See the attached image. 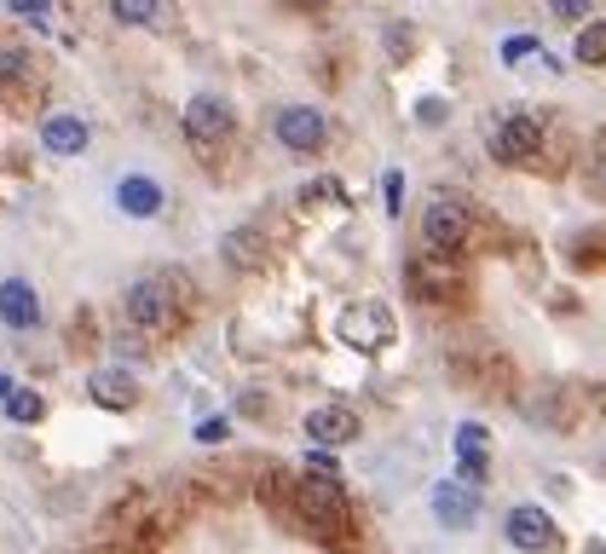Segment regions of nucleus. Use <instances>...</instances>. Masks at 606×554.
<instances>
[{"instance_id":"f257e3e1","label":"nucleus","mask_w":606,"mask_h":554,"mask_svg":"<svg viewBox=\"0 0 606 554\" xmlns=\"http://www.w3.org/2000/svg\"><path fill=\"white\" fill-rule=\"evenodd\" d=\"M289 502H295V525H307V532L323 543V548H347L352 543V502L341 491V480H330V473H307L300 486H289Z\"/></svg>"},{"instance_id":"a878e982","label":"nucleus","mask_w":606,"mask_h":554,"mask_svg":"<svg viewBox=\"0 0 606 554\" xmlns=\"http://www.w3.org/2000/svg\"><path fill=\"white\" fill-rule=\"evenodd\" d=\"M404 209V173H387V214Z\"/></svg>"},{"instance_id":"dca6fc26","label":"nucleus","mask_w":606,"mask_h":554,"mask_svg":"<svg viewBox=\"0 0 606 554\" xmlns=\"http://www.w3.org/2000/svg\"><path fill=\"white\" fill-rule=\"evenodd\" d=\"M87 139H93V134H87L82 116H46V121H41V145L53 150V157H82Z\"/></svg>"},{"instance_id":"7ed1b4c3","label":"nucleus","mask_w":606,"mask_h":554,"mask_svg":"<svg viewBox=\"0 0 606 554\" xmlns=\"http://www.w3.org/2000/svg\"><path fill=\"white\" fill-rule=\"evenodd\" d=\"M336 335H341L352 352H382V347H393V335H398V318H393L387 300H352V307L336 318Z\"/></svg>"},{"instance_id":"7c9ffc66","label":"nucleus","mask_w":606,"mask_h":554,"mask_svg":"<svg viewBox=\"0 0 606 554\" xmlns=\"http://www.w3.org/2000/svg\"><path fill=\"white\" fill-rule=\"evenodd\" d=\"M277 7H323V0H277Z\"/></svg>"},{"instance_id":"4be33fe9","label":"nucleus","mask_w":606,"mask_h":554,"mask_svg":"<svg viewBox=\"0 0 606 554\" xmlns=\"http://www.w3.org/2000/svg\"><path fill=\"white\" fill-rule=\"evenodd\" d=\"M589 7H595V0H549V12L561 23H589Z\"/></svg>"},{"instance_id":"473e14b6","label":"nucleus","mask_w":606,"mask_h":554,"mask_svg":"<svg viewBox=\"0 0 606 554\" xmlns=\"http://www.w3.org/2000/svg\"><path fill=\"white\" fill-rule=\"evenodd\" d=\"M7 393H12V382H7V375H0V398H7Z\"/></svg>"},{"instance_id":"9d476101","label":"nucleus","mask_w":606,"mask_h":554,"mask_svg":"<svg viewBox=\"0 0 606 554\" xmlns=\"http://www.w3.org/2000/svg\"><path fill=\"white\" fill-rule=\"evenodd\" d=\"M434 520L450 525V532H468V525L479 520V491L463 486V480H439L434 486Z\"/></svg>"},{"instance_id":"f8f14e48","label":"nucleus","mask_w":606,"mask_h":554,"mask_svg":"<svg viewBox=\"0 0 606 554\" xmlns=\"http://www.w3.org/2000/svg\"><path fill=\"white\" fill-rule=\"evenodd\" d=\"M0 323L7 330H41V295L30 277H7L0 284Z\"/></svg>"},{"instance_id":"c756f323","label":"nucleus","mask_w":606,"mask_h":554,"mask_svg":"<svg viewBox=\"0 0 606 554\" xmlns=\"http://www.w3.org/2000/svg\"><path fill=\"white\" fill-rule=\"evenodd\" d=\"M12 12H23V18H41V12H46V0H12Z\"/></svg>"},{"instance_id":"0eeeda50","label":"nucleus","mask_w":606,"mask_h":554,"mask_svg":"<svg viewBox=\"0 0 606 554\" xmlns=\"http://www.w3.org/2000/svg\"><path fill=\"white\" fill-rule=\"evenodd\" d=\"M543 150V128L532 116H502L497 128H491V157L497 162H509V168H520V162H532Z\"/></svg>"},{"instance_id":"ddd939ff","label":"nucleus","mask_w":606,"mask_h":554,"mask_svg":"<svg viewBox=\"0 0 606 554\" xmlns=\"http://www.w3.org/2000/svg\"><path fill=\"white\" fill-rule=\"evenodd\" d=\"M87 398H93V405L98 411H134L139 405V382H134V375L128 370H93L87 375Z\"/></svg>"},{"instance_id":"39448f33","label":"nucleus","mask_w":606,"mask_h":554,"mask_svg":"<svg viewBox=\"0 0 606 554\" xmlns=\"http://www.w3.org/2000/svg\"><path fill=\"white\" fill-rule=\"evenodd\" d=\"M173 318H180V307H173L168 277H139V284L128 289V323L134 330H173Z\"/></svg>"},{"instance_id":"f03ea898","label":"nucleus","mask_w":606,"mask_h":554,"mask_svg":"<svg viewBox=\"0 0 606 554\" xmlns=\"http://www.w3.org/2000/svg\"><path fill=\"white\" fill-rule=\"evenodd\" d=\"M474 237V209L463 203V196H427V209H422V243L434 248V255H457V248Z\"/></svg>"},{"instance_id":"f3484780","label":"nucleus","mask_w":606,"mask_h":554,"mask_svg":"<svg viewBox=\"0 0 606 554\" xmlns=\"http://www.w3.org/2000/svg\"><path fill=\"white\" fill-rule=\"evenodd\" d=\"M486 445H491V434L479 422H463L457 427V462H463V473H468L474 486L486 480Z\"/></svg>"},{"instance_id":"423d86ee","label":"nucleus","mask_w":606,"mask_h":554,"mask_svg":"<svg viewBox=\"0 0 606 554\" xmlns=\"http://www.w3.org/2000/svg\"><path fill=\"white\" fill-rule=\"evenodd\" d=\"M272 134L284 150H295V157H312V150H323V139H330V121H323V110L312 105H284L272 121Z\"/></svg>"},{"instance_id":"393cba45","label":"nucleus","mask_w":606,"mask_h":554,"mask_svg":"<svg viewBox=\"0 0 606 554\" xmlns=\"http://www.w3.org/2000/svg\"><path fill=\"white\" fill-rule=\"evenodd\" d=\"M589 196H600V203H606V150L589 162Z\"/></svg>"},{"instance_id":"20e7f679","label":"nucleus","mask_w":606,"mask_h":554,"mask_svg":"<svg viewBox=\"0 0 606 554\" xmlns=\"http://www.w3.org/2000/svg\"><path fill=\"white\" fill-rule=\"evenodd\" d=\"M180 128H185L196 157H214V145L232 139V105L214 98V93H196L191 105H185V116H180Z\"/></svg>"},{"instance_id":"6e6552de","label":"nucleus","mask_w":606,"mask_h":554,"mask_svg":"<svg viewBox=\"0 0 606 554\" xmlns=\"http://www.w3.org/2000/svg\"><path fill=\"white\" fill-rule=\"evenodd\" d=\"M502 532H509V543H514L520 554H561V525H554L543 509H532V502H525V509H514Z\"/></svg>"},{"instance_id":"1a4fd4ad","label":"nucleus","mask_w":606,"mask_h":554,"mask_svg":"<svg viewBox=\"0 0 606 554\" xmlns=\"http://www.w3.org/2000/svg\"><path fill=\"white\" fill-rule=\"evenodd\" d=\"M300 427H307L312 445L336 450V445H352V439H359V411H347V405H312L307 416H300Z\"/></svg>"},{"instance_id":"b1692460","label":"nucleus","mask_w":606,"mask_h":554,"mask_svg":"<svg viewBox=\"0 0 606 554\" xmlns=\"http://www.w3.org/2000/svg\"><path fill=\"white\" fill-rule=\"evenodd\" d=\"M532 53H538V41H532V35H514L509 46H502V64H525Z\"/></svg>"},{"instance_id":"c85d7f7f","label":"nucleus","mask_w":606,"mask_h":554,"mask_svg":"<svg viewBox=\"0 0 606 554\" xmlns=\"http://www.w3.org/2000/svg\"><path fill=\"white\" fill-rule=\"evenodd\" d=\"M272 405H266V398L261 393H243V416H266Z\"/></svg>"},{"instance_id":"4468645a","label":"nucleus","mask_w":606,"mask_h":554,"mask_svg":"<svg viewBox=\"0 0 606 554\" xmlns=\"http://www.w3.org/2000/svg\"><path fill=\"white\" fill-rule=\"evenodd\" d=\"M220 260L237 266V271H266L272 266V248H266V237L255 232V225H237V232L220 237Z\"/></svg>"},{"instance_id":"2f4dec72","label":"nucleus","mask_w":606,"mask_h":554,"mask_svg":"<svg viewBox=\"0 0 606 554\" xmlns=\"http://www.w3.org/2000/svg\"><path fill=\"white\" fill-rule=\"evenodd\" d=\"M584 554H606V543H600V537H589V548H584Z\"/></svg>"},{"instance_id":"aec40b11","label":"nucleus","mask_w":606,"mask_h":554,"mask_svg":"<svg viewBox=\"0 0 606 554\" xmlns=\"http://www.w3.org/2000/svg\"><path fill=\"white\" fill-rule=\"evenodd\" d=\"M7 416H12V422H41V416H46V398H41L35 387H12V393H7Z\"/></svg>"},{"instance_id":"cd10ccee","label":"nucleus","mask_w":606,"mask_h":554,"mask_svg":"<svg viewBox=\"0 0 606 554\" xmlns=\"http://www.w3.org/2000/svg\"><path fill=\"white\" fill-rule=\"evenodd\" d=\"M387 46H393V58H411V30H398V23H393V30H387Z\"/></svg>"},{"instance_id":"9b49d317","label":"nucleus","mask_w":606,"mask_h":554,"mask_svg":"<svg viewBox=\"0 0 606 554\" xmlns=\"http://www.w3.org/2000/svg\"><path fill=\"white\" fill-rule=\"evenodd\" d=\"M463 289V277H457V266H450V255L445 260H411V295L416 300H434V307H450V295Z\"/></svg>"},{"instance_id":"412c9836","label":"nucleus","mask_w":606,"mask_h":554,"mask_svg":"<svg viewBox=\"0 0 606 554\" xmlns=\"http://www.w3.org/2000/svg\"><path fill=\"white\" fill-rule=\"evenodd\" d=\"M110 12L121 23H157L162 18V0H110Z\"/></svg>"},{"instance_id":"2eb2a0df","label":"nucleus","mask_w":606,"mask_h":554,"mask_svg":"<svg viewBox=\"0 0 606 554\" xmlns=\"http://www.w3.org/2000/svg\"><path fill=\"white\" fill-rule=\"evenodd\" d=\"M162 203H168L162 185H157V180H145V173H128V180L116 185V209L128 214V220H157Z\"/></svg>"},{"instance_id":"5701e85b","label":"nucleus","mask_w":606,"mask_h":554,"mask_svg":"<svg viewBox=\"0 0 606 554\" xmlns=\"http://www.w3.org/2000/svg\"><path fill=\"white\" fill-rule=\"evenodd\" d=\"M225 439H232V422H225V416L196 422V445H225Z\"/></svg>"},{"instance_id":"6ab92c4d","label":"nucleus","mask_w":606,"mask_h":554,"mask_svg":"<svg viewBox=\"0 0 606 554\" xmlns=\"http://www.w3.org/2000/svg\"><path fill=\"white\" fill-rule=\"evenodd\" d=\"M35 75V53L23 46H0V87H23Z\"/></svg>"},{"instance_id":"bb28decb","label":"nucleus","mask_w":606,"mask_h":554,"mask_svg":"<svg viewBox=\"0 0 606 554\" xmlns=\"http://www.w3.org/2000/svg\"><path fill=\"white\" fill-rule=\"evenodd\" d=\"M416 116L427 121V128H434V121H445V98H422V105H416Z\"/></svg>"},{"instance_id":"a211bd4d","label":"nucleus","mask_w":606,"mask_h":554,"mask_svg":"<svg viewBox=\"0 0 606 554\" xmlns=\"http://www.w3.org/2000/svg\"><path fill=\"white\" fill-rule=\"evenodd\" d=\"M572 53H577V64H606V18H589L584 30H577Z\"/></svg>"}]
</instances>
